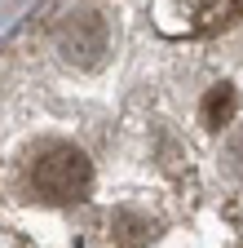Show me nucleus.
I'll list each match as a JSON object with an SVG mask.
<instances>
[{
    "instance_id": "f257e3e1",
    "label": "nucleus",
    "mask_w": 243,
    "mask_h": 248,
    "mask_svg": "<svg viewBox=\"0 0 243 248\" xmlns=\"http://www.w3.org/2000/svg\"><path fill=\"white\" fill-rule=\"evenodd\" d=\"M88 186H93V164H88V155L75 142L44 138V142L27 146V155H22V191L36 204L67 208V204L88 195Z\"/></svg>"
},
{
    "instance_id": "f03ea898",
    "label": "nucleus",
    "mask_w": 243,
    "mask_h": 248,
    "mask_svg": "<svg viewBox=\"0 0 243 248\" xmlns=\"http://www.w3.org/2000/svg\"><path fill=\"white\" fill-rule=\"evenodd\" d=\"M106 49H111V22L98 9L80 5V9H71L57 22V53H62L71 67H84V71L102 67Z\"/></svg>"
},
{
    "instance_id": "7ed1b4c3",
    "label": "nucleus",
    "mask_w": 243,
    "mask_h": 248,
    "mask_svg": "<svg viewBox=\"0 0 243 248\" xmlns=\"http://www.w3.org/2000/svg\"><path fill=\"white\" fill-rule=\"evenodd\" d=\"M234 111H239V98H234V89L230 84H212L203 93V102H199V124L208 133H221L234 124Z\"/></svg>"
},
{
    "instance_id": "20e7f679",
    "label": "nucleus",
    "mask_w": 243,
    "mask_h": 248,
    "mask_svg": "<svg viewBox=\"0 0 243 248\" xmlns=\"http://www.w3.org/2000/svg\"><path fill=\"white\" fill-rule=\"evenodd\" d=\"M111 235H115V244H124V248H146L150 239H155V222H146V217L119 208L111 217Z\"/></svg>"
},
{
    "instance_id": "39448f33",
    "label": "nucleus",
    "mask_w": 243,
    "mask_h": 248,
    "mask_svg": "<svg viewBox=\"0 0 243 248\" xmlns=\"http://www.w3.org/2000/svg\"><path fill=\"white\" fill-rule=\"evenodd\" d=\"M221 164H226L230 177L243 182V124H239V129H230V138H226V146H221Z\"/></svg>"
}]
</instances>
